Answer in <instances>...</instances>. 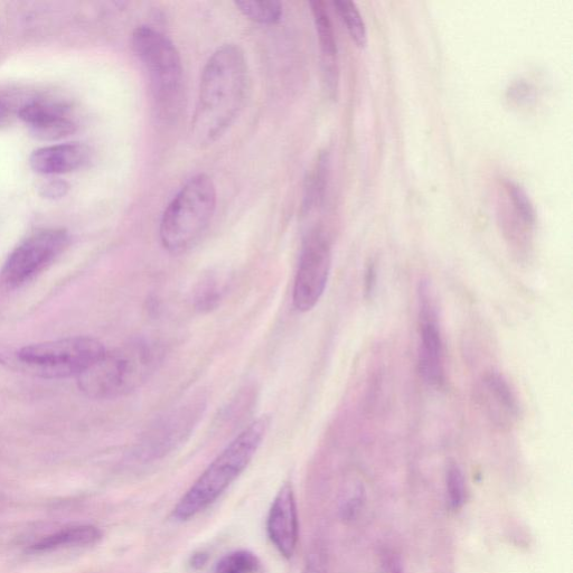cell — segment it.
<instances>
[{"label":"cell","instance_id":"1","mask_svg":"<svg viewBox=\"0 0 573 573\" xmlns=\"http://www.w3.org/2000/svg\"><path fill=\"white\" fill-rule=\"evenodd\" d=\"M249 65L239 45L216 49L205 63L191 125L193 142L212 145L240 115L249 90Z\"/></svg>","mask_w":573,"mask_h":573},{"label":"cell","instance_id":"2","mask_svg":"<svg viewBox=\"0 0 573 573\" xmlns=\"http://www.w3.org/2000/svg\"><path fill=\"white\" fill-rule=\"evenodd\" d=\"M163 360L161 345L149 340L133 341L106 351L78 377L79 387L91 399L124 397L152 378Z\"/></svg>","mask_w":573,"mask_h":573},{"label":"cell","instance_id":"3","mask_svg":"<svg viewBox=\"0 0 573 573\" xmlns=\"http://www.w3.org/2000/svg\"><path fill=\"white\" fill-rule=\"evenodd\" d=\"M268 426L267 418L252 422L216 457L176 505L173 511L176 521H190L228 490L257 454Z\"/></svg>","mask_w":573,"mask_h":573},{"label":"cell","instance_id":"4","mask_svg":"<svg viewBox=\"0 0 573 573\" xmlns=\"http://www.w3.org/2000/svg\"><path fill=\"white\" fill-rule=\"evenodd\" d=\"M216 209V187L209 175L196 174L173 197L165 209L159 238L173 253L190 250L208 229Z\"/></svg>","mask_w":573,"mask_h":573},{"label":"cell","instance_id":"5","mask_svg":"<svg viewBox=\"0 0 573 573\" xmlns=\"http://www.w3.org/2000/svg\"><path fill=\"white\" fill-rule=\"evenodd\" d=\"M131 42L148 73L158 116L173 119L181 110L183 98L180 52L167 36L150 26L137 27Z\"/></svg>","mask_w":573,"mask_h":573},{"label":"cell","instance_id":"6","mask_svg":"<svg viewBox=\"0 0 573 573\" xmlns=\"http://www.w3.org/2000/svg\"><path fill=\"white\" fill-rule=\"evenodd\" d=\"M107 350L96 338L79 336L25 346L16 362L27 372L46 379L80 377Z\"/></svg>","mask_w":573,"mask_h":573},{"label":"cell","instance_id":"7","mask_svg":"<svg viewBox=\"0 0 573 573\" xmlns=\"http://www.w3.org/2000/svg\"><path fill=\"white\" fill-rule=\"evenodd\" d=\"M69 243V233L62 229L33 233L7 258L0 270V286L14 290L30 283L61 256Z\"/></svg>","mask_w":573,"mask_h":573},{"label":"cell","instance_id":"8","mask_svg":"<svg viewBox=\"0 0 573 573\" xmlns=\"http://www.w3.org/2000/svg\"><path fill=\"white\" fill-rule=\"evenodd\" d=\"M332 267L331 244L322 231L308 234L295 277L293 300L298 312L312 311L322 298Z\"/></svg>","mask_w":573,"mask_h":573},{"label":"cell","instance_id":"9","mask_svg":"<svg viewBox=\"0 0 573 573\" xmlns=\"http://www.w3.org/2000/svg\"><path fill=\"white\" fill-rule=\"evenodd\" d=\"M202 407L186 405L169 412L167 416L150 428L136 449V458L142 462H152L163 458L181 445L200 418Z\"/></svg>","mask_w":573,"mask_h":573},{"label":"cell","instance_id":"10","mask_svg":"<svg viewBox=\"0 0 573 573\" xmlns=\"http://www.w3.org/2000/svg\"><path fill=\"white\" fill-rule=\"evenodd\" d=\"M427 289L426 286L421 288L418 368L420 377L429 387L440 389L445 384L444 343Z\"/></svg>","mask_w":573,"mask_h":573},{"label":"cell","instance_id":"11","mask_svg":"<svg viewBox=\"0 0 573 573\" xmlns=\"http://www.w3.org/2000/svg\"><path fill=\"white\" fill-rule=\"evenodd\" d=\"M267 530L281 556L293 557L298 542V515L294 488L289 483L281 486L272 503Z\"/></svg>","mask_w":573,"mask_h":573},{"label":"cell","instance_id":"12","mask_svg":"<svg viewBox=\"0 0 573 573\" xmlns=\"http://www.w3.org/2000/svg\"><path fill=\"white\" fill-rule=\"evenodd\" d=\"M478 401L488 419L501 429H510L520 417V405L509 382L502 374L485 375L478 387Z\"/></svg>","mask_w":573,"mask_h":573},{"label":"cell","instance_id":"13","mask_svg":"<svg viewBox=\"0 0 573 573\" xmlns=\"http://www.w3.org/2000/svg\"><path fill=\"white\" fill-rule=\"evenodd\" d=\"M20 118L30 126L32 134L42 140H58L77 129L68 117V108L52 101H33L20 111Z\"/></svg>","mask_w":573,"mask_h":573},{"label":"cell","instance_id":"14","mask_svg":"<svg viewBox=\"0 0 573 573\" xmlns=\"http://www.w3.org/2000/svg\"><path fill=\"white\" fill-rule=\"evenodd\" d=\"M90 149L82 144H64L35 150L30 164L36 173L58 175L75 171L86 165Z\"/></svg>","mask_w":573,"mask_h":573},{"label":"cell","instance_id":"15","mask_svg":"<svg viewBox=\"0 0 573 573\" xmlns=\"http://www.w3.org/2000/svg\"><path fill=\"white\" fill-rule=\"evenodd\" d=\"M312 13L318 35L319 48L322 53V64L325 82L331 93L337 88V44L333 23L323 2H312Z\"/></svg>","mask_w":573,"mask_h":573},{"label":"cell","instance_id":"16","mask_svg":"<svg viewBox=\"0 0 573 573\" xmlns=\"http://www.w3.org/2000/svg\"><path fill=\"white\" fill-rule=\"evenodd\" d=\"M102 539V532L93 525H75L44 537L33 544V552H50L67 548L96 546Z\"/></svg>","mask_w":573,"mask_h":573},{"label":"cell","instance_id":"17","mask_svg":"<svg viewBox=\"0 0 573 573\" xmlns=\"http://www.w3.org/2000/svg\"><path fill=\"white\" fill-rule=\"evenodd\" d=\"M328 173V157L321 154L309 175L306 185V194L304 201V209L309 211L315 208L316 205L321 204L324 200Z\"/></svg>","mask_w":573,"mask_h":573},{"label":"cell","instance_id":"18","mask_svg":"<svg viewBox=\"0 0 573 573\" xmlns=\"http://www.w3.org/2000/svg\"><path fill=\"white\" fill-rule=\"evenodd\" d=\"M236 6L244 16L262 24H275L283 16V5L275 0H243L236 2Z\"/></svg>","mask_w":573,"mask_h":573},{"label":"cell","instance_id":"19","mask_svg":"<svg viewBox=\"0 0 573 573\" xmlns=\"http://www.w3.org/2000/svg\"><path fill=\"white\" fill-rule=\"evenodd\" d=\"M334 6L338 15L342 17L352 39L356 44L364 46L366 44V28L358 7L353 2H347V0H337L334 2Z\"/></svg>","mask_w":573,"mask_h":573},{"label":"cell","instance_id":"20","mask_svg":"<svg viewBox=\"0 0 573 573\" xmlns=\"http://www.w3.org/2000/svg\"><path fill=\"white\" fill-rule=\"evenodd\" d=\"M259 559L250 551L240 550L227 554L216 565L215 573H256Z\"/></svg>","mask_w":573,"mask_h":573},{"label":"cell","instance_id":"21","mask_svg":"<svg viewBox=\"0 0 573 573\" xmlns=\"http://www.w3.org/2000/svg\"><path fill=\"white\" fill-rule=\"evenodd\" d=\"M447 499L453 510H459L465 500L464 475L456 464H450L446 475Z\"/></svg>","mask_w":573,"mask_h":573},{"label":"cell","instance_id":"22","mask_svg":"<svg viewBox=\"0 0 573 573\" xmlns=\"http://www.w3.org/2000/svg\"><path fill=\"white\" fill-rule=\"evenodd\" d=\"M223 293L224 284L222 283V279H206L196 293L197 308L201 309V311H211L212 308L218 305Z\"/></svg>","mask_w":573,"mask_h":573},{"label":"cell","instance_id":"23","mask_svg":"<svg viewBox=\"0 0 573 573\" xmlns=\"http://www.w3.org/2000/svg\"><path fill=\"white\" fill-rule=\"evenodd\" d=\"M507 190L510 192L516 213L526 225H532L535 221V212L528 194L514 183H509Z\"/></svg>","mask_w":573,"mask_h":573},{"label":"cell","instance_id":"24","mask_svg":"<svg viewBox=\"0 0 573 573\" xmlns=\"http://www.w3.org/2000/svg\"><path fill=\"white\" fill-rule=\"evenodd\" d=\"M364 505V488L356 484L351 492L347 494L341 505V516L346 522L354 521L358 518Z\"/></svg>","mask_w":573,"mask_h":573},{"label":"cell","instance_id":"25","mask_svg":"<svg viewBox=\"0 0 573 573\" xmlns=\"http://www.w3.org/2000/svg\"><path fill=\"white\" fill-rule=\"evenodd\" d=\"M381 568L382 573H405L399 556L390 550H384L381 554Z\"/></svg>","mask_w":573,"mask_h":573},{"label":"cell","instance_id":"26","mask_svg":"<svg viewBox=\"0 0 573 573\" xmlns=\"http://www.w3.org/2000/svg\"><path fill=\"white\" fill-rule=\"evenodd\" d=\"M69 191V185L65 182L55 181L45 184L42 189V195L46 199H61Z\"/></svg>","mask_w":573,"mask_h":573},{"label":"cell","instance_id":"27","mask_svg":"<svg viewBox=\"0 0 573 573\" xmlns=\"http://www.w3.org/2000/svg\"><path fill=\"white\" fill-rule=\"evenodd\" d=\"M304 573H326L324 562L317 554L308 560Z\"/></svg>","mask_w":573,"mask_h":573},{"label":"cell","instance_id":"28","mask_svg":"<svg viewBox=\"0 0 573 573\" xmlns=\"http://www.w3.org/2000/svg\"><path fill=\"white\" fill-rule=\"evenodd\" d=\"M209 561L208 554L204 552H197L191 558V566L194 569H202Z\"/></svg>","mask_w":573,"mask_h":573},{"label":"cell","instance_id":"29","mask_svg":"<svg viewBox=\"0 0 573 573\" xmlns=\"http://www.w3.org/2000/svg\"><path fill=\"white\" fill-rule=\"evenodd\" d=\"M373 278H374V269H373V267H370L368 269V272H366V283H365L366 293H368V291L370 293V291L372 289L373 280H374Z\"/></svg>","mask_w":573,"mask_h":573},{"label":"cell","instance_id":"30","mask_svg":"<svg viewBox=\"0 0 573 573\" xmlns=\"http://www.w3.org/2000/svg\"><path fill=\"white\" fill-rule=\"evenodd\" d=\"M6 114V107L4 106V103L2 101H0V119H2Z\"/></svg>","mask_w":573,"mask_h":573}]
</instances>
